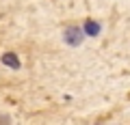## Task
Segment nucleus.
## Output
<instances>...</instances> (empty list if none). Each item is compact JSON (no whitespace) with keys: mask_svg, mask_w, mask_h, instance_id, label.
<instances>
[{"mask_svg":"<svg viewBox=\"0 0 130 125\" xmlns=\"http://www.w3.org/2000/svg\"><path fill=\"white\" fill-rule=\"evenodd\" d=\"M80 37H83V35H80L78 28H67V33H65V41L70 43V45H78Z\"/></svg>","mask_w":130,"mask_h":125,"instance_id":"1","label":"nucleus"},{"mask_svg":"<svg viewBox=\"0 0 130 125\" xmlns=\"http://www.w3.org/2000/svg\"><path fill=\"white\" fill-rule=\"evenodd\" d=\"M2 63H5L7 67H11V69H20V58L15 54H11V52L2 54Z\"/></svg>","mask_w":130,"mask_h":125,"instance_id":"2","label":"nucleus"},{"mask_svg":"<svg viewBox=\"0 0 130 125\" xmlns=\"http://www.w3.org/2000/svg\"><path fill=\"white\" fill-rule=\"evenodd\" d=\"M85 33H87L89 37H95V35L100 33V24H98V22H91V19H89V22L85 24Z\"/></svg>","mask_w":130,"mask_h":125,"instance_id":"3","label":"nucleus"}]
</instances>
